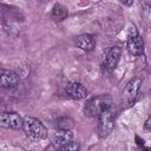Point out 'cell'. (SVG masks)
Wrapping results in <instances>:
<instances>
[{
    "instance_id": "cell-12",
    "label": "cell",
    "mask_w": 151,
    "mask_h": 151,
    "mask_svg": "<svg viewBox=\"0 0 151 151\" xmlns=\"http://www.w3.org/2000/svg\"><path fill=\"white\" fill-rule=\"evenodd\" d=\"M67 14H68V11H67V8H66L65 6H63V5H60V4H55V5L53 6V8H52V14H51V17H52V19H53L54 21L59 22V21H63L64 19H66Z\"/></svg>"
},
{
    "instance_id": "cell-16",
    "label": "cell",
    "mask_w": 151,
    "mask_h": 151,
    "mask_svg": "<svg viewBox=\"0 0 151 151\" xmlns=\"http://www.w3.org/2000/svg\"><path fill=\"white\" fill-rule=\"evenodd\" d=\"M136 140H137V144H138V146H139V147H143V146H144V140H143V139H140L138 136L136 137Z\"/></svg>"
},
{
    "instance_id": "cell-10",
    "label": "cell",
    "mask_w": 151,
    "mask_h": 151,
    "mask_svg": "<svg viewBox=\"0 0 151 151\" xmlns=\"http://www.w3.org/2000/svg\"><path fill=\"white\" fill-rule=\"evenodd\" d=\"M71 142H73V133H72V131H60V130H58V132L52 138L53 145L57 146L58 149L70 144Z\"/></svg>"
},
{
    "instance_id": "cell-5",
    "label": "cell",
    "mask_w": 151,
    "mask_h": 151,
    "mask_svg": "<svg viewBox=\"0 0 151 151\" xmlns=\"http://www.w3.org/2000/svg\"><path fill=\"white\" fill-rule=\"evenodd\" d=\"M24 119L17 112H4L0 116V125L4 129L19 130L22 129Z\"/></svg>"
},
{
    "instance_id": "cell-7",
    "label": "cell",
    "mask_w": 151,
    "mask_h": 151,
    "mask_svg": "<svg viewBox=\"0 0 151 151\" xmlns=\"http://www.w3.org/2000/svg\"><path fill=\"white\" fill-rule=\"evenodd\" d=\"M66 94L71 99L80 100V99L86 98V96H87V88L81 83L73 81V83H70L66 86Z\"/></svg>"
},
{
    "instance_id": "cell-15",
    "label": "cell",
    "mask_w": 151,
    "mask_h": 151,
    "mask_svg": "<svg viewBox=\"0 0 151 151\" xmlns=\"http://www.w3.org/2000/svg\"><path fill=\"white\" fill-rule=\"evenodd\" d=\"M144 129H145L146 131H151V117L146 119V122H145V124H144Z\"/></svg>"
},
{
    "instance_id": "cell-4",
    "label": "cell",
    "mask_w": 151,
    "mask_h": 151,
    "mask_svg": "<svg viewBox=\"0 0 151 151\" xmlns=\"http://www.w3.org/2000/svg\"><path fill=\"white\" fill-rule=\"evenodd\" d=\"M140 85H142V79L139 78H133L125 85V88L123 91V97H122L123 105L125 109L131 107L136 103L140 91Z\"/></svg>"
},
{
    "instance_id": "cell-3",
    "label": "cell",
    "mask_w": 151,
    "mask_h": 151,
    "mask_svg": "<svg viewBox=\"0 0 151 151\" xmlns=\"http://www.w3.org/2000/svg\"><path fill=\"white\" fill-rule=\"evenodd\" d=\"M99 123H98V134L100 138L107 137L114 126V119H116V107L114 105H111L106 110H104L99 116Z\"/></svg>"
},
{
    "instance_id": "cell-18",
    "label": "cell",
    "mask_w": 151,
    "mask_h": 151,
    "mask_svg": "<svg viewBox=\"0 0 151 151\" xmlns=\"http://www.w3.org/2000/svg\"><path fill=\"white\" fill-rule=\"evenodd\" d=\"M142 151H151V149H150V147H145V146H143V147H142Z\"/></svg>"
},
{
    "instance_id": "cell-2",
    "label": "cell",
    "mask_w": 151,
    "mask_h": 151,
    "mask_svg": "<svg viewBox=\"0 0 151 151\" xmlns=\"http://www.w3.org/2000/svg\"><path fill=\"white\" fill-rule=\"evenodd\" d=\"M22 130L25 134L32 139H45L47 137V130L45 125L37 118L25 117Z\"/></svg>"
},
{
    "instance_id": "cell-8",
    "label": "cell",
    "mask_w": 151,
    "mask_h": 151,
    "mask_svg": "<svg viewBox=\"0 0 151 151\" xmlns=\"http://www.w3.org/2000/svg\"><path fill=\"white\" fill-rule=\"evenodd\" d=\"M20 81V78L17 72L12 70H1L0 76V85L2 87H15Z\"/></svg>"
},
{
    "instance_id": "cell-13",
    "label": "cell",
    "mask_w": 151,
    "mask_h": 151,
    "mask_svg": "<svg viewBox=\"0 0 151 151\" xmlns=\"http://www.w3.org/2000/svg\"><path fill=\"white\" fill-rule=\"evenodd\" d=\"M57 127L60 131H71L74 127V120L70 117H63V118L58 119Z\"/></svg>"
},
{
    "instance_id": "cell-6",
    "label": "cell",
    "mask_w": 151,
    "mask_h": 151,
    "mask_svg": "<svg viewBox=\"0 0 151 151\" xmlns=\"http://www.w3.org/2000/svg\"><path fill=\"white\" fill-rule=\"evenodd\" d=\"M120 47L118 46H113V47H110L105 54V58H104V61H103V67L107 71H112L114 70V67L117 66L118 61H119V58H120Z\"/></svg>"
},
{
    "instance_id": "cell-1",
    "label": "cell",
    "mask_w": 151,
    "mask_h": 151,
    "mask_svg": "<svg viewBox=\"0 0 151 151\" xmlns=\"http://www.w3.org/2000/svg\"><path fill=\"white\" fill-rule=\"evenodd\" d=\"M113 105V100L109 94H99L92 97L84 106V113L87 117H98L104 110Z\"/></svg>"
},
{
    "instance_id": "cell-9",
    "label": "cell",
    "mask_w": 151,
    "mask_h": 151,
    "mask_svg": "<svg viewBox=\"0 0 151 151\" xmlns=\"http://www.w3.org/2000/svg\"><path fill=\"white\" fill-rule=\"evenodd\" d=\"M126 47L132 55H140L144 52V40L139 34L127 38Z\"/></svg>"
},
{
    "instance_id": "cell-17",
    "label": "cell",
    "mask_w": 151,
    "mask_h": 151,
    "mask_svg": "<svg viewBox=\"0 0 151 151\" xmlns=\"http://www.w3.org/2000/svg\"><path fill=\"white\" fill-rule=\"evenodd\" d=\"M122 4L125 5V6H130V5L133 4V1H132V0H130V1H122Z\"/></svg>"
},
{
    "instance_id": "cell-14",
    "label": "cell",
    "mask_w": 151,
    "mask_h": 151,
    "mask_svg": "<svg viewBox=\"0 0 151 151\" xmlns=\"http://www.w3.org/2000/svg\"><path fill=\"white\" fill-rule=\"evenodd\" d=\"M55 151H79V144L77 142H71L70 144H67L63 147H59Z\"/></svg>"
},
{
    "instance_id": "cell-11",
    "label": "cell",
    "mask_w": 151,
    "mask_h": 151,
    "mask_svg": "<svg viewBox=\"0 0 151 151\" xmlns=\"http://www.w3.org/2000/svg\"><path fill=\"white\" fill-rule=\"evenodd\" d=\"M76 45L78 48L83 50V51H92L96 46V41H94V38L91 35V34H80L76 38Z\"/></svg>"
}]
</instances>
